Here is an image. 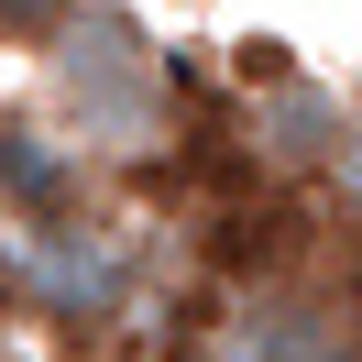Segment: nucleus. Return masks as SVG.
Returning <instances> with one entry per match:
<instances>
[{
	"label": "nucleus",
	"instance_id": "obj_1",
	"mask_svg": "<svg viewBox=\"0 0 362 362\" xmlns=\"http://www.w3.org/2000/svg\"><path fill=\"white\" fill-rule=\"evenodd\" d=\"M55 66H66V110L77 132L99 143H143L165 121V66L143 55V33L121 23V11H77L66 45H55Z\"/></svg>",
	"mask_w": 362,
	"mask_h": 362
},
{
	"label": "nucleus",
	"instance_id": "obj_2",
	"mask_svg": "<svg viewBox=\"0 0 362 362\" xmlns=\"http://www.w3.org/2000/svg\"><path fill=\"white\" fill-rule=\"evenodd\" d=\"M11 274H23V296L45 318H66V329H110V318L132 308V252L99 220H33Z\"/></svg>",
	"mask_w": 362,
	"mask_h": 362
},
{
	"label": "nucleus",
	"instance_id": "obj_3",
	"mask_svg": "<svg viewBox=\"0 0 362 362\" xmlns=\"http://www.w3.org/2000/svg\"><path fill=\"white\" fill-rule=\"evenodd\" d=\"M209 362H351V329H340L318 296L264 286V296H242V308L220 318V351Z\"/></svg>",
	"mask_w": 362,
	"mask_h": 362
},
{
	"label": "nucleus",
	"instance_id": "obj_4",
	"mask_svg": "<svg viewBox=\"0 0 362 362\" xmlns=\"http://www.w3.org/2000/svg\"><path fill=\"white\" fill-rule=\"evenodd\" d=\"M77 143H55V132H33V121H0V209L11 220H77Z\"/></svg>",
	"mask_w": 362,
	"mask_h": 362
},
{
	"label": "nucleus",
	"instance_id": "obj_5",
	"mask_svg": "<svg viewBox=\"0 0 362 362\" xmlns=\"http://www.w3.org/2000/svg\"><path fill=\"white\" fill-rule=\"evenodd\" d=\"M340 121H351V110H340L329 88L286 77V88H264V110H252V143H274V165H329Z\"/></svg>",
	"mask_w": 362,
	"mask_h": 362
},
{
	"label": "nucleus",
	"instance_id": "obj_6",
	"mask_svg": "<svg viewBox=\"0 0 362 362\" xmlns=\"http://www.w3.org/2000/svg\"><path fill=\"white\" fill-rule=\"evenodd\" d=\"M77 11H88V0H0V45L11 55H55Z\"/></svg>",
	"mask_w": 362,
	"mask_h": 362
},
{
	"label": "nucleus",
	"instance_id": "obj_7",
	"mask_svg": "<svg viewBox=\"0 0 362 362\" xmlns=\"http://www.w3.org/2000/svg\"><path fill=\"white\" fill-rule=\"evenodd\" d=\"M329 187L362 209V121H340V143H329Z\"/></svg>",
	"mask_w": 362,
	"mask_h": 362
}]
</instances>
